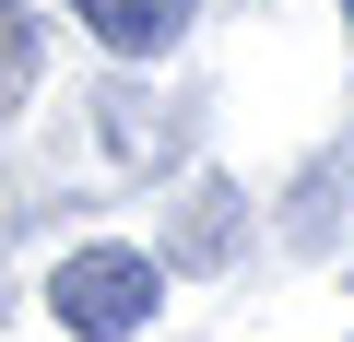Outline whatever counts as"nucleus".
<instances>
[{
	"instance_id": "1",
	"label": "nucleus",
	"mask_w": 354,
	"mask_h": 342,
	"mask_svg": "<svg viewBox=\"0 0 354 342\" xmlns=\"http://www.w3.org/2000/svg\"><path fill=\"white\" fill-rule=\"evenodd\" d=\"M48 307H59V330H83V342H130V330L165 307V272H153L142 248H71V260L48 272Z\"/></svg>"
},
{
	"instance_id": "2",
	"label": "nucleus",
	"mask_w": 354,
	"mask_h": 342,
	"mask_svg": "<svg viewBox=\"0 0 354 342\" xmlns=\"http://www.w3.org/2000/svg\"><path fill=\"white\" fill-rule=\"evenodd\" d=\"M71 12H83V36H95V48H118V59H165L177 36H189L201 0H71Z\"/></svg>"
},
{
	"instance_id": "3",
	"label": "nucleus",
	"mask_w": 354,
	"mask_h": 342,
	"mask_svg": "<svg viewBox=\"0 0 354 342\" xmlns=\"http://www.w3.org/2000/svg\"><path fill=\"white\" fill-rule=\"evenodd\" d=\"M24 83H36V24L0 0V106H24Z\"/></svg>"
}]
</instances>
